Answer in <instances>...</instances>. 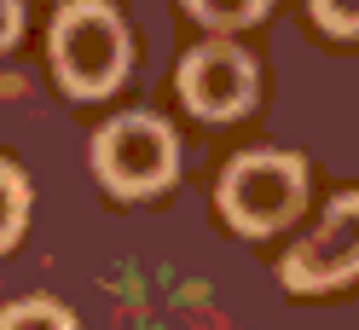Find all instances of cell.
Instances as JSON below:
<instances>
[{
  "label": "cell",
  "mask_w": 359,
  "mask_h": 330,
  "mask_svg": "<svg viewBox=\"0 0 359 330\" xmlns=\"http://www.w3.org/2000/svg\"><path fill=\"white\" fill-rule=\"evenodd\" d=\"M24 214H29V186L12 163H0V249L24 232Z\"/></svg>",
  "instance_id": "obj_6"
},
{
  "label": "cell",
  "mask_w": 359,
  "mask_h": 330,
  "mask_svg": "<svg viewBox=\"0 0 359 330\" xmlns=\"http://www.w3.org/2000/svg\"><path fill=\"white\" fill-rule=\"evenodd\" d=\"M348 278H359V191L336 197L319 214V226L284 255L290 290H330V284H348Z\"/></svg>",
  "instance_id": "obj_5"
},
{
  "label": "cell",
  "mask_w": 359,
  "mask_h": 330,
  "mask_svg": "<svg viewBox=\"0 0 359 330\" xmlns=\"http://www.w3.org/2000/svg\"><path fill=\"white\" fill-rule=\"evenodd\" d=\"M0 330H76V319L64 313L58 301H12L6 313H0Z\"/></svg>",
  "instance_id": "obj_7"
},
{
  "label": "cell",
  "mask_w": 359,
  "mask_h": 330,
  "mask_svg": "<svg viewBox=\"0 0 359 330\" xmlns=\"http://www.w3.org/2000/svg\"><path fill=\"white\" fill-rule=\"evenodd\" d=\"M186 12L209 29H238V24H255L266 12V0H186Z\"/></svg>",
  "instance_id": "obj_8"
},
{
  "label": "cell",
  "mask_w": 359,
  "mask_h": 330,
  "mask_svg": "<svg viewBox=\"0 0 359 330\" xmlns=\"http://www.w3.org/2000/svg\"><path fill=\"white\" fill-rule=\"evenodd\" d=\"M174 163H180V145L168 134L163 116H145V110H133V116H116L110 128H99L93 139V168L110 191L122 197H145V191H163L174 180Z\"/></svg>",
  "instance_id": "obj_3"
},
{
  "label": "cell",
  "mask_w": 359,
  "mask_h": 330,
  "mask_svg": "<svg viewBox=\"0 0 359 330\" xmlns=\"http://www.w3.org/2000/svg\"><path fill=\"white\" fill-rule=\"evenodd\" d=\"M302 203H307V168L302 157H284V151H243L220 180V209L250 238L290 226Z\"/></svg>",
  "instance_id": "obj_2"
},
{
  "label": "cell",
  "mask_w": 359,
  "mask_h": 330,
  "mask_svg": "<svg viewBox=\"0 0 359 330\" xmlns=\"http://www.w3.org/2000/svg\"><path fill=\"white\" fill-rule=\"evenodd\" d=\"M180 99L209 122H232L255 104V58L232 41H203L180 58Z\"/></svg>",
  "instance_id": "obj_4"
},
{
  "label": "cell",
  "mask_w": 359,
  "mask_h": 330,
  "mask_svg": "<svg viewBox=\"0 0 359 330\" xmlns=\"http://www.w3.org/2000/svg\"><path fill=\"white\" fill-rule=\"evenodd\" d=\"M53 70L76 99H99L128 76V29L104 0H70L53 18Z\"/></svg>",
  "instance_id": "obj_1"
},
{
  "label": "cell",
  "mask_w": 359,
  "mask_h": 330,
  "mask_svg": "<svg viewBox=\"0 0 359 330\" xmlns=\"http://www.w3.org/2000/svg\"><path fill=\"white\" fill-rule=\"evenodd\" d=\"M18 29H24V0H0V53L18 41Z\"/></svg>",
  "instance_id": "obj_10"
},
{
  "label": "cell",
  "mask_w": 359,
  "mask_h": 330,
  "mask_svg": "<svg viewBox=\"0 0 359 330\" xmlns=\"http://www.w3.org/2000/svg\"><path fill=\"white\" fill-rule=\"evenodd\" d=\"M313 18L330 35H359V0H313Z\"/></svg>",
  "instance_id": "obj_9"
}]
</instances>
